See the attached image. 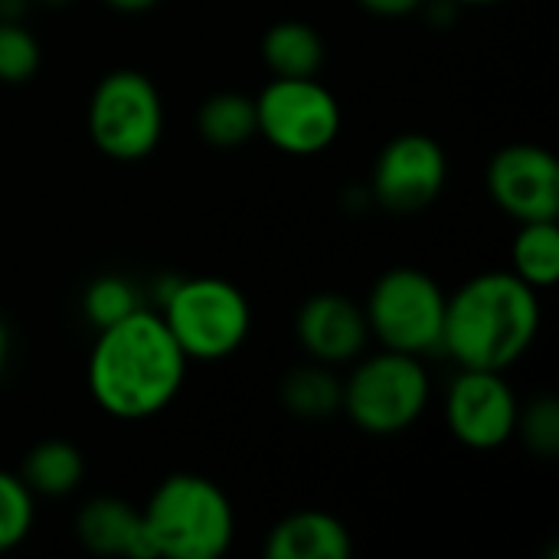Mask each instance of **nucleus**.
<instances>
[{"label": "nucleus", "mask_w": 559, "mask_h": 559, "mask_svg": "<svg viewBox=\"0 0 559 559\" xmlns=\"http://www.w3.org/2000/svg\"><path fill=\"white\" fill-rule=\"evenodd\" d=\"M187 364L164 318L138 308L98 331L88 357V390L98 409L121 423L151 419L177 400Z\"/></svg>", "instance_id": "f257e3e1"}, {"label": "nucleus", "mask_w": 559, "mask_h": 559, "mask_svg": "<svg viewBox=\"0 0 559 559\" xmlns=\"http://www.w3.org/2000/svg\"><path fill=\"white\" fill-rule=\"evenodd\" d=\"M540 334L537 288L514 272H481L445 301L442 350L465 370L514 367Z\"/></svg>", "instance_id": "f03ea898"}, {"label": "nucleus", "mask_w": 559, "mask_h": 559, "mask_svg": "<svg viewBox=\"0 0 559 559\" xmlns=\"http://www.w3.org/2000/svg\"><path fill=\"white\" fill-rule=\"evenodd\" d=\"M141 521L157 559H219L236 537L226 491L193 472L167 475L141 508Z\"/></svg>", "instance_id": "7ed1b4c3"}, {"label": "nucleus", "mask_w": 559, "mask_h": 559, "mask_svg": "<svg viewBox=\"0 0 559 559\" xmlns=\"http://www.w3.org/2000/svg\"><path fill=\"white\" fill-rule=\"evenodd\" d=\"M160 305V318L187 360H226L246 344L252 331L249 298L226 278L203 275L174 282L164 292Z\"/></svg>", "instance_id": "20e7f679"}, {"label": "nucleus", "mask_w": 559, "mask_h": 559, "mask_svg": "<svg viewBox=\"0 0 559 559\" xmlns=\"http://www.w3.org/2000/svg\"><path fill=\"white\" fill-rule=\"evenodd\" d=\"M432 396L423 357L380 350L364 357L341 393V409L367 436H400L419 423Z\"/></svg>", "instance_id": "39448f33"}, {"label": "nucleus", "mask_w": 559, "mask_h": 559, "mask_svg": "<svg viewBox=\"0 0 559 559\" xmlns=\"http://www.w3.org/2000/svg\"><path fill=\"white\" fill-rule=\"evenodd\" d=\"M445 301L449 295L429 272L413 265L390 269L373 282L364 305L370 337H377L386 350L413 357L442 354Z\"/></svg>", "instance_id": "423d86ee"}, {"label": "nucleus", "mask_w": 559, "mask_h": 559, "mask_svg": "<svg viewBox=\"0 0 559 559\" xmlns=\"http://www.w3.org/2000/svg\"><path fill=\"white\" fill-rule=\"evenodd\" d=\"M88 134L111 160H144L164 138V102L138 69L108 72L88 98Z\"/></svg>", "instance_id": "0eeeda50"}, {"label": "nucleus", "mask_w": 559, "mask_h": 559, "mask_svg": "<svg viewBox=\"0 0 559 559\" xmlns=\"http://www.w3.org/2000/svg\"><path fill=\"white\" fill-rule=\"evenodd\" d=\"M259 134L292 157H314L341 134V105L311 79H272L255 98Z\"/></svg>", "instance_id": "6e6552de"}, {"label": "nucleus", "mask_w": 559, "mask_h": 559, "mask_svg": "<svg viewBox=\"0 0 559 559\" xmlns=\"http://www.w3.org/2000/svg\"><path fill=\"white\" fill-rule=\"evenodd\" d=\"M449 180V160L436 138L406 131L377 154L370 193L390 213H419L439 200Z\"/></svg>", "instance_id": "1a4fd4ad"}, {"label": "nucleus", "mask_w": 559, "mask_h": 559, "mask_svg": "<svg viewBox=\"0 0 559 559\" xmlns=\"http://www.w3.org/2000/svg\"><path fill=\"white\" fill-rule=\"evenodd\" d=\"M518 406L521 403L504 373L462 367L445 396V423L462 445L475 452H491L514 436Z\"/></svg>", "instance_id": "9d476101"}, {"label": "nucleus", "mask_w": 559, "mask_h": 559, "mask_svg": "<svg viewBox=\"0 0 559 559\" xmlns=\"http://www.w3.org/2000/svg\"><path fill=\"white\" fill-rule=\"evenodd\" d=\"M488 193L518 223L557 219L559 164L540 144H508L488 164Z\"/></svg>", "instance_id": "9b49d317"}, {"label": "nucleus", "mask_w": 559, "mask_h": 559, "mask_svg": "<svg viewBox=\"0 0 559 559\" xmlns=\"http://www.w3.org/2000/svg\"><path fill=\"white\" fill-rule=\"evenodd\" d=\"M295 334H298L301 347L308 350V357L314 364H324V367L357 360L370 341L364 308L341 292L311 295L298 308Z\"/></svg>", "instance_id": "f8f14e48"}, {"label": "nucleus", "mask_w": 559, "mask_h": 559, "mask_svg": "<svg viewBox=\"0 0 559 559\" xmlns=\"http://www.w3.org/2000/svg\"><path fill=\"white\" fill-rule=\"evenodd\" d=\"M75 537L98 557L157 559L147 540L141 511L121 498H95L75 514Z\"/></svg>", "instance_id": "ddd939ff"}, {"label": "nucleus", "mask_w": 559, "mask_h": 559, "mask_svg": "<svg viewBox=\"0 0 559 559\" xmlns=\"http://www.w3.org/2000/svg\"><path fill=\"white\" fill-rule=\"evenodd\" d=\"M354 554L350 531L324 511H298L278 521L265 537L269 559H347Z\"/></svg>", "instance_id": "4468645a"}, {"label": "nucleus", "mask_w": 559, "mask_h": 559, "mask_svg": "<svg viewBox=\"0 0 559 559\" xmlns=\"http://www.w3.org/2000/svg\"><path fill=\"white\" fill-rule=\"evenodd\" d=\"M262 62L275 79H311L324 66V39L311 23L282 20L262 36Z\"/></svg>", "instance_id": "2eb2a0df"}, {"label": "nucleus", "mask_w": 559, "mask_h": 559, "mask_svg": "<svg viewBox=\"0 0 559 559\" xmlns=\"http://www.w3.org/2000/svg\"><path fill=\"white\" fill-rule=\"evenodd\" d=\"M26 488L33 495L43 498H62L72 495L82 478H85V459L72 442L62 439H46L39 445L29 449L26 462H23V475Z\"/></svg>", "instance_id": "dca6fc26"}, {"label": "nucleus", "mask_w": 559, "mask_h": 559, "mask_svg": "<svg viewBox=\"0 0 559 559\" xmlns=\"http://www.w3.org/2000/svg\"><path fill=\"white\" fill-rule=\"evenodd\" d=\"M197 128L210 147H219V151L242 147L259 134L255 98H246L239 92H216L200 105Z\"/></svg>", "instance_id": "f3484780"}, {"label": "nucleus", "mask_w": 559, "mask_h": 559, "mask_svg": "<svg viewBox=\"0 0 559 559\" xmlns=\"http://www.w3.org/2000/svg\"><path fill=\"white\" fill-rule=\"evenodd\" d=\"M514 275L531 288H554L559 278V226L557 219L521 223L514 236Z\"/></svg>", "instance_id": "a211bd4d"}, {"label": "nucleus", "mask_w": 559, "mask_h": 559, "mask_svg": "<svg viewBox=\"0 0 559 559\" xmlns=\"http://www.w3.org/2000/svg\"><path fill=\"white\" fill-rule=\"evenodd\" d=\"M341 393H344V383L324 364L298 367L282 383V403H285V409L292 416H301V419L334 416L341 409Z\"/></svg>", "instance_id": "6ab92c4d"}, {"label": "nucleus", "mask_w": 559, "mask_h": 559, "mask_svg": "<svg viewBox=\"0 0 559 559\" xmlns=\"http://www.w3.org/2000/svg\"><path fill=\"white\" fill-rule=\"evenodd\" d=\"M33 521L36 504L26 481L10 472H0V554L16 550L29 537Z\"/></svg>", "instance_id": "aec40b11"}, {"label": "nucleus", "mask_w": 559, "mask_h": 559, "mask_svg": "<svg viewBox=\"0 0 559 559\" xmlns=\"http://www.w3.org/2000/svg\"><path fill=\"white\" fill-rule=\"evenodd\" d=\"M138 308H141L138 292L121 275H102V278H95L85 288V298H82V311H85V318L92 321L95 331H102V328L128 318Z\"/></svg>", "instance_id": "412c9836"}, {"label": "nucleus", "mask_w": 559, "mask_h": 559, "mask_svg": "<svg viewBox=\"0 0 559 559\" xmlns=\"http://www.w3.org/2000/svg\"><path fill=\"white\" fill-rule=\"evenodd\" d=\"M514 436L524 439V445L540 455L554 459L559 452V403L557 396L540 393L527 406H518V426Z\"/></svg>", "instance_id": "4be33fe9"}, {"label": "nucleus", "mask_w": 559, "mask_h": 559, "mask_svg": "<svg viewBox=\"0 0 559 559\" xmlns=\"http://www.w3.org/2000/svg\"><path fill=\"white\" fill-rule=\"evenodd\" d=\"M39 43L36 36L16 23V20H0V82L20 85L36 75L39 69Z\"/></svg>", "instance_id": "5701e85b"}, {"label": "nucleus", "mask_w": 559, "mask_h": 559, "mask_svg": "<svg viewBox=\"0 0 559 559\" xmlns=\"http://www.w3.org/2000/svg\"><path fill=\"white\" fill-rule=\"evenodd\" d=\"M367 13L373 16H383V20H400V16H409L416 10H423L426 0H357Z\"/></svg>", "instance_id": "b1692460"}, {"label": "nucleus", "mask_w": 559, "mask_h": 559, "mask_svg": "<svg viewBox=\"0 0 559 559\" xmlns=\"http://www.w3.org/2000/svg\"><path fill=\"white\" fill-rule=\"evenodd\" d=\"M105 7H111V10H118V13H147V10H154L160 0H102Z\"/></svg>", "instance_id": "393cba45"}, {"label": "nucleus", "mask_w": 559, "mask_h": 559, "mask_svg": "<svg viewBox=\"0 0 559 559\" xmlns=\"http://www.w3.org/2000/svg\"><path fill=\"white\" fill-rule=\"evenodd\" d=\"M7 360H10V334H7V324L0 321V377L7 370Z\"/></svg>", "instance_id": "a878e982"}, {"label": "nucleus", "mask_w": 559, "mask_h": 559, "mask_svg": "<svg viewBox=\"0 0 559 559\" xmlns=\"http://www.w3.org/2000/svg\"><path fill=\"white\" fill-rule=\"evenodd\" d=\"M455 7H488V3H498V0H449Z\"/></svg>", "instance_id": "bb28decb"}, {"label": "nucleus", "mask_w": 559, "mask_h": 559, "mask_svg": "<svg viewBox=\"0 0 559 559\" xmlns=\"http://www.w3.org/2000/svg\"><path fill=\"white\" fill-rule=\"evenodd\" d=\"M36 3H46V7H62V3H69V0H36Z\"/></svg>", "instance_id": "cd10ccee"}]
</instances>
